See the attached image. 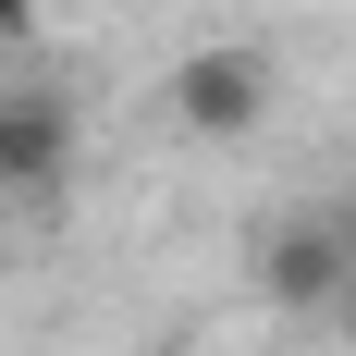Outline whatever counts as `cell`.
Wrapping results in <instances>:
<instances>
[{"instance_id":"cell-1","label":"cell","mask_w":356,"mask_h":356,"mask_svg":"<svg viewBox=\"0 0 356 356\" xmlns=\"http://www.w3.org/2000/svg\"><path fill=\"white\" fill-rule=\"evenodd\" d=\"M344 283H356V209H295V221H270L258 295H270L283 320H344Z\"/></svg>"},{"instance_id":"cell-2","label":"cell","mask_w":356,"mask_h":356,"mask_svg":"<svg viewBox=\"0 0 356 356\" xmlns=\"http://www.w3.org/2000/svg\"><path fill=\"white\" fill-rule=\"evenodd\" d=\"M172 123H184L197 147L258 136V123H270V62H258L246 37H209V49H184V62H172Z\"/></svg>"},{"instance_id":"cell-3","label":"cell","mask_w":356,"mask_h":356,"mask_svg":"<svg viewBox=\"0 0 356 356\" xmlns=\"http://www.w3.org/2000/svg\"><path fill=\"white\" fill-rule=\"evenodd\" d=\"M74 160V99L62 86H0V197H49Z\"/></svg>"},{"instance_id":"cell-4","label":"cell","mask_w":356,"mask_h":356,"mask_svg":"<svg viewBox=\"0 0 356 356\" xmlns=\"http://www.w3.org/2000/svg\"><path fill=\"white\" fill-rule=\"evenodd\" d=\"M37 25V0H0V62H13V37Z\"/></svg>"},{"instance_id":"cell-5","label":"cell","mask_w":356,"mask_h":356,"mask_svg":"<svg viewBox=\"0 0 356 356\" xmlns=\"http://www.w3.org/2000/svg\"><path fill=\"white\" fill-rule=\"evenodd\" d=\"M37 13H86V0H37Z\"/></svg>"},{"instance_id":"cell-6","label":"cell","mask_w":356,"mask_h":356,"mask_svg":"<svg viewBox=\"0 0 356 356\" xmlns=\"http://www.w3.org/2000/svg\"><path fill=\"white\" fill-rule=\"evenodd\" d=\"M344 332H356V283H344Z\"/></svg>"}]
</instances>
